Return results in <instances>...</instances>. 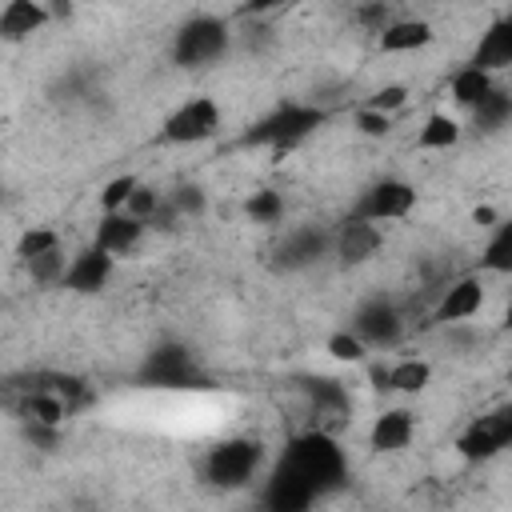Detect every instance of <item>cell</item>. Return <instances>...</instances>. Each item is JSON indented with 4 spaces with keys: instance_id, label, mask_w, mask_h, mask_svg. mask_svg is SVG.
<instances>
[{
    "instance_id": "cell-17",
    "label": "cell",
    "mask_w": 512,
    "mask_h": 512,
    "mask_svg": "<svg viewBox=\"0 0 512 512\" xmlns=\"http://www.w3.org/2000/svg\"><path fill=\"white\" fill-rule=\"evenodd\" d=\"M424 44H432L428 20H392L380 28V52H416Z\"/></svg>"
},
{
    "instance_id": "cell-13",
    "label": "cell",
    "mask_w": 512,
    "mask_h": 512,
    "mask_svg": "<svg viewBox=\"0 0 512 512\" xmlns=\"http://www.w3.org/2000/svg\"><path fill=\"white\" fill-rule=\"evenodd\" d=\"M468 64H476V68H484V72H500V68H512V20L504 16V20H492L488 28H484V36H480V44L472 48V60Z\"/></svg>"
},
{
    "instance_id": "cell-3",
    "label": "cell",
    "mask_w": 512,
    "mask_h": 512,
    "mask_svg": "<svg viewBox=\"0 0 512 512\" xmlns=\"http://www.w3.org/2000/svg\"><path fill=\"white\" fill-rule=\"evenodd\" d=\"M224 48H228V24L220 16H192L176 28L172 60L180 68H200V64L224 56Z\"/></svg>"
},
{
    "instance_id": "cell-21",
    "label": "cell",
    "mask_w": 512,
    "mask_h": 512,
    "mask_svg": "<svg viewBox=\"0 0 512 512\" xmlns=\"http://www.w3.org/2000/svg\"><path fill=\"white\" fill-rule=\"evenodd\" d=\"M480 268L484 272H512V220L496 224V232L488 236L484 252H480Z\"/></svg>"
},
{
    "instance_id": "cell-39",
    "label": "cell",
    "mask_w": 512,
    "mask_h": 512,
    "mask_svg": "<svg viewBox=\"0 0 512 512\" xmlns=\"http://www.w3.org/2000/svg\"><path fill=\"white\" fill-rule=\"evenodd\" d=\"M472 220H476V224H492V220H496V212L484 204V208H476V212H472Z\"/></svg>"
},
{
    "instance_id": "cell-34",
    "label": "cell",
    "mask_w": 512,
    "mask_h": 512,
    "mask_svg": "<svg viewBox=\"0 0 512 512\" xmlns=\"http://www.w3.org/2000/svg\"><path fill=\"white\" fill-rule=\"evenodd\" d=\"M356 128H360L364 136H372V140H384V136L392 132L388 112H376V108H360V112H356Z\"/></svg>"
},
{
    "instance_id": "cell-23",
    "label": "cell",
    "mask_w": 512,
    "mask_h": 512,
    "mask_svg": "<svg viewBox=\"0 0 512 512\" xmlns=\"http://www.w3.org/2000/svg\"><path fill=\"white\" fill-rule=\"evenodd\" d=\"M472 116H476V128L496 132V128H504V124L512 120V96L500 92V88H492V92L472 108Z\"/></svg>"
},
{
    "instance_id": "cell-29",
    "label": "cell",
    "mask_w": 512,
    "mask_h": 512,
    "mask_svg": "<svg viewBox=\"0 0 512 512\" xmlns=\"http://www.w3.org/2000/svg\"><path fill=\"white\" fill-rule=\"evenodd\" d=\"M364 340L356 336V332H332L328 336V356L332 360H344V364H356V360H364Z\"/></svg>"
},
{
    "instance_id": "cell-14",
    "label": "cell",
    "mask_w": 512,
    "mask_h": 512,
    "mask_svg": "<svg viewBox=\"0 0 512 512\" xmlns=\"http://www.w3.org/2000/svg\"><path fill=\"white\" fill-rule=\"evenodd\" d=\"M480 304H484L480 280H476V276H460V280H452V284L444 288V296H440V304H436V320H444V324L468 320V316L480 312Z\"/></svg>"
},
{
    "instance_id": "cell-33",
    "label": "cell",
    "mask_w": 512,
    "mask_h": 512,
    "mask_svg": "<svg viewBox=\"0 0 512 512\" xmlns=\"http://www.w3.org/2000/svg\"><path fill=\"white\" fill-rule=\"evenodd\" d=\"M172 200H176L180 216H200V212L208 208V196H204V188H200V184H180Z\"/></svg>"
},
{
    "instance_id": "cell-10",
    "label": "cell",
    "mask_w": 512,
    "mask_h": 512,
    "mask_svg": "<svg viewBox=\"0 0 512 512\" xmlns=\"http://www.w3.org/2000/svg\"><path fill=\"white\" fill-rule=\"evenodd\" d=\"M352 332H356L364 344H372V348H388V344L400 340L404 324H400V312H396L392 304L372 300V304H364V308L352 316Z\"/></svg>"
},
{
    "instance_id": "cell-36",
    "label": "cell",
    "mask_w": 512,
    "mask_h": 512,
    "mask_svg": "<svg viewBox=\"0 0 512 512\" xmlns=\"http://www.w3.org/2000/svg\"><path fill=\"white\" fill-rule=\"evenodd\" d=\"M484 420H488V428L496 432V440H500V448H512V404H504V408H496V412H488Z\"/></svg>"
},
{
    "instance_id": "cell-35",
    "label": "cell",
    "mask_w": 512,
    "mask_h": 512,
    "mask_svg": "<svg viewBox=\"0 0 512 512\" xmlns=\"http://www.w3.org/2000/svg\"><path fill=\"white\" fill-rule=\"evenodd\" d=\"M156 208H160V196H156L152 188H144V184H140V188L132 192V200H128V208H124V212H132L136 220H144V224H152V216H156Z\"/></svg>"
},
{
    "instance_id": "cell-27",
    "label": "cell",
    "mask_w": 512,
    "mask_h": 512,
    "mask_svg": "<svg viewBox=\"0 0 512 512\" xmlns=\"http://www.w3.org/2000/svg\"><path fill=\"white\" fill-rule=\"evenodd\" d=\"M248 216L256 220V224H276L280 216H284V200H280V192H272V188H260L256 196H248Z\"/></svg>"
},
{
    "instance_id": "cell-19",
    "label": "cell",
    "mask_w": 512,
    "mask_h": 512,
    "mask_svg": "<svg viewBox=\"0 0 512 512\" xmlns=\"http://www.w3.org/2000/svg\"><path fill=\"white\" fill-rule=\"evenodd\" d=\"M448 88H452V100H456V104L476 108V104L492 92V72H484V68H476V64H464L460 72H452Z\"/></svg>"
},
{
    "instance_id": "cell-22",
    "label": "cell",
    "mask_w": 512,
    "mask_h": 512,
    "mask_svg": "<svg viewBox=\"0 0 512 512\" xmlns=\"http://www.w3.org/2000/svg\"><path fill=\"white\" fill-rule=\"evenodd\" d=\"M428 380H432L428 360H400V364L392 368V376H388V392L416 396V392H424V388H428Z\"/></svg>"
},
{
    "instance_id": "cell-2",
    "label": "cell",
    "mask_w": 512,
    "mask_h": 512,
    "mask_svg": "<svg viewBox=\"0 0 512 512\" xmlns=\"http://www.w3.org/2000/svg\"><path fill=\"white\" fill-rule=\"evenodd\" d=\"M260 460H264L260 440L232 436V440L216 444V448L204 456V480L216 484V488H244V484L252 480V472L260 468Z\"/></svg>"
},
{
    "instance_id": "cell-6",
    "label": "cell",
    "mask_w": 512,
    "mask_h": 512,
    "mask_svg": "<svg viewBox=\"0 0 512 512\" xmlns=\"http://www.w3.org/2000/svg\"><path fill=\"white\" fill-rule=\"evenodd\" d=\"M220 132V108L212 96H192L184 100L160 128V136L168 144H200V140H212Z\"/></svg>"
},
{
    "instance_id": "cell-40",
    "label": "cell",
    "mask_w": 512,
    "mask_h": 512,
    "mask_svg": "<svg viewBox=\"0 0 512 512\" xmlns=\"http://www.w3.org/2000/svg\"><path fill=\"white\" fill-rule=\"evenodd\" d=\"M504 328H512V304H508V312H504Z\"/></svg>"
},
{
    "instance_id": "cell-28",
    "label": "cell",
    "mask_w": 512,
    "mask_h": 512,
    "mask_svg": "<svg viewBox=\"0 0 512 512\" xmlns=\"http://www.w3.org/2000/svg\"><path fill=\"white\" fill-rule=\"evenodd\" d=\"M136 188H140L136 176H116V180H108L104 192H100V208H104V212H124Z\"/></svg>"
},
{
    "instance_id": "cell-24",
    "label": "cell",
    "mask_w": 512,
    "mask_h": 512,
    "mask_svg": "<svg viewBox=\"0 0 512 512\" xmlns=\"http://www.w3.org/2000/svg\"><path fill=\"white\" fill-rule=\"evenodd\" d=\"M304 392H308V400H312V408H316L320 416H340V412L348 408V392H344V384H336V380H308Z\"/></svg>"
},
{
    "instance_id": "cell-11",
    "label": "cell",
    "mask_w": 512,
    "mask_h": 512,
    "mask_svg": "<svg viewBox=\"0 0 512 512\" xmlns=\"http://www.w3.org/2000/svg\"><path fill=\"white\" fill-rule=\"evenodd\" d=\"M376 248H380V228H376V220L352 216V220L340 224V232H336V256H340V264L356 268V264L372 260Z\"/></svg>"
},
{
    "instance_id": "cell-25",
    "label": "cell",
    "mask_w": 512,
    "mask_h": 512,
    "mask_svg": "<svg viewBox=\"0 0 512 512\" xmlns=\"http://www.w3.org/2000/svg\"><path fill=\"white\" fill-rule=\"evenodd\" d=\"M456 140H460V124L444 112H432L416 136V148H452Z\"/></svg>"
},
{
    "instance_id": "cell-15",
    "label": "cell",
    "mask_w": 512,
    "mask_h": 512,
    "mask_svg": "<svg viewBox=\"0 0 512 512\" xmlns=\"http://www.w3.org/2000/svg\"><path fill=\"white\" fill-rule=\"evenodd\" d=\"M144 236V220H136L132 212H104L100 224H96V244L108 248L112 256H124L140 244Z\"/></svg>"
},
{
    "instance_id": "cell-5",
    "label": "cell",
    "mask_w": 512,
    "mask_h": 512,
    "mask_svg": "<svg viewBox=\"0 0 512 512\" xmlns=\"http://www.w3.org/2000/svg\"><path fill=\"white\" fill-rule=\"evenodd\" d=\"M140 380L152 388H204V376L196 372L184 344H156L140 364Z\"/></svg>"
},
{
    "instance_id": "cell-18",
    "label": "cell",
    "mask_w": 512,
    "mask_h": 512,
    "mask_svg": "<svg viewBox=\"0 0 512 512\" xmlns=\"http://www.w3.org/2000/svg\"><path fill=\"white\" fill-rule=\"evenodd\" d=\"M324 248H328V236H324V232H316V228H300V232H292V236L280 244V264H288V268H304V264H312L316 256H324Z\"/></svg>"
},
{
    "instance_id": "cell-16",
    "label": "cell",
    "mask_w": 512,
    "mask_h": 512,
    "mask_svg": "<svg viewBox=\"0 0 512 512\" xmlns=\"http://www.w3.org/2000/svg\"><path fill=\"white\" fill-rule=\"evenodd\" d=\"M412 432H416L412 412H408V408H388L384 416H376V424H372V432H368V444H372L376 452H400V448H408Z\"/></svg>"
},
{
    "instance_id": "cell-1",
    "label": "cell",
    "mask_w": 512,
    "mask_h": 512,
    "mask_svg": "<svg viewBox=\"0 0 512 512\" xmlns=\"http://www.w3.org/2000/svg\"><path fill=\"white\" fill-rule=\"evenodd\" d=\"M284 460H288L300 476H308V480L316 484V492L336 488V484L344 480V452L336 448V440H332L328 432H304V436H296V440L288 444Z\"/></svg>"
},
{
    "instance_id": "cell-31",
    "label": "cell",
    "mask_w": 512,
    "mask_h": 512,
    "mask_svg": "<svg viewBox=\"0 0 512 512\" xmlns=\"http://www.w3.org/2000/svg\"><path fill=\"white\" fill-rule=\"evenodd\" d=\"M52 248H60V236H56L52 228H28V232L20 236V256H24V260H32V256H40V252H52Z\"/></svg>"
},
{
    "instance_id": "cell-12",
    "label": "cell",
    "mask_w": 512,
    "mask_h": 512,
    "mask_svg": "<svg viewBox=\"0 0 512 512\" xmlns=\"http://www.w3.org/2000/svg\"><path fill=\"white\" fill-rule=\"evenodd\" d=\"M48 8H44V0H8L4 4V12H0V36L8 40V44H20V40H28L32 32H40L44 24H48Z\"/></svg>"
},
{
    "instance_id": "cell-9",
    "label": "cell",
    "mask_w": 512,
    "mask_h": 512,
    "mask_svg": "<svg viewBox=\"0 0 512 512\" xmlns=\"http://www.w3.org/2000/svg\"><path fill=\"white\" fill-rule=\"evenodd\" d=\"M112 252L108 248H100V244H92V248H84L80 256H72V264H68V272H64V288L68 292H80V296H88V292H100L104 284H108V276H112Z\"/></svg>"
},
{
    "instance_id": "cell-4",
    "label": "cell",
    "mask_w": 512,
    "mask_h": 512,
    "mask_svg": "<svg viewBox=\"0 0 512 512\" xmlns=\"http://www.w3.org/2000/svg\"><path fill=\"white\" fill-rule=\"evenodd\" d=\"M324 124V112L320 108H308V104H284L276 108L272 116H264L260 124H252V132L244 136V144H272L276 152L300 144L308 132H316Z\"/></svg>"
},
{
    "instance_id": "cell-41",
    "label": "cell",
    "mask_w": 512,
    "mask_h": 512,
    "mask_svg": "<svg viewBox=\"0 0 512 512\" xmlns=\"http://www.w3.org/2000/svg\"><path fill=\"white\" fill-rule=\"evenodd\" d=\"M508 20H512V12H508Z\"/></svg>"
},
{
    "instance_id": "cell-30",
    "label": "cell",
    "mask_w": 512,
    "mask_h": 512,
    "mask_svg": "<svg viewBox=\"0 0 512 512\" xmlns=\"http://www.w3.org/2000/svg\"><path fill=\"white\" fill-rule=\"evenodd\" d=\"M28 264V272L36 276V280H44V284H52V280H64V256H60V248H52V252H40V256H32V260H24Z\"/></svg>"
},
{
    "instance_id": "cell-32",
    "label": "cell",
    "mask_w": 512,
    "mask_h": 512,
    "mask_svg": "<svg viewBox=\"0 0 512 512\" xmlns=\"http://www.w3.org/2000/svg\"><path fill=\"white\" fill-rule=\"evenodd\" d=\"M404 100H408V88H404V84H384V88H376V92L368 96V104H364V108L396 112V108H404Z\"/></svg>"
},
{
    "instance_id": "cell-37",
    "label": "cell",
    "mask_w": 512,
    "mask_h": 512,
    "mask_svg": "<svg viewBox=\"0 0 512 512\" xmlns=\"http://www.w3.org/2000/svg\"><path fill=\"white\" fill-rule=\"evenodd\" d=\"M284 4H292V0H244V12L264 16V12H276V8H284Z\"/></svg>"
},
{
    "instance_id": "cell-8",
    "label": "cell",
    "mask_w": 512,
    "mask_h": 512,
    "mask_svg": "<svg viewBox=\"0 0 512 512\" xmlns=\"http://www.w3.org/2000/svg\"><path fill=\"white\" fill-rule=\"evenodd\" d=\"M316 496H320L316 484H312L308 476H300L288 460H280V468L272 472V480H268V488H264V504H268L272 512H304V508H312Z\"/></svg>"
},
{
    "instance_id": "cell-7",
    "label": "cell",
    "mask_w": 512,
    "mask_h": 512,
    "mask_svg": "<svg viewBox=\"0 0 512 512\" xmlns=\"http://www.w3.org/2000/svg\"><path fill=\"white\" fill-rule=\"evenodd\" d=\"M412 208H416V188H412L408 180L388 176V180H376V184H372V188L360 196L356 216L384 224V220H404Z\"/></svg>"
},
{
    "instance_id": "cell-38",
    "label": "cell",
    "mask_w": 512,
    "mask_h": 512,
    "mask_svg": "<svg viewBox=\"0 0 512 512\" xmlns=\"http://www.w3.org/2000/svg\"><path fill=\"white\" fill-rule=\"evenodd\" d=\"M388 376H392V368H384V364H376V368H372V384H376L380 392L388 388Z\"/></svg>"
},
{
    "instance_id": "cell-20",
    "label": "cell",
    "mask_w": 512,
    "mask_h": 512,
    "mask_svg": "<svg viewBox=\"0 0 512 512\" xmlns=\"http://www.w3.org/2000/svg\"><path fill=\"white\" fill-rule=\"evenodd\" d=\"M456 452H460L464 460H492V456L500 452V440H496V432L488 428V420L480 416L476 424H468V428L460 432V440H456Z\"/></svg>"
},
{
    "instance_id": "cell-42",
    "label": "cell",
    "mask_w": 512,
    "mask_h": 512,
    "mask_svg": "<svg viewBox=\"0 0 512 512\" xmlns=\"http://www.w3.org/2000/svg\"><path fill=\"white\" fill-rule=\"evenodd\" d=\"M508 380H512V372H508Z\"/></svg>"
},
{
    "instance_id": "cell-26",
    "label": "cell",
    "mask_w": 512,
    "mask_h": 512,
    "mask_svg": "<svg viewBox=\"0 0 512 512\" xmlns=\"http://www.w3.org/2000/svg\"><path fill=\"white\" fill-rule=\"evenodd\" d=\"M24 412L36 420V424H48V428H56L64 416H68V400L52 388V392H36L28 404H24Z\"/></svg>"
}]
</instances>
